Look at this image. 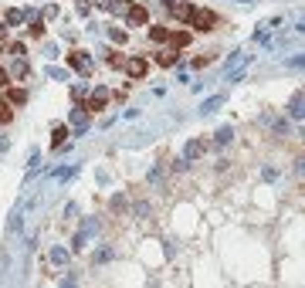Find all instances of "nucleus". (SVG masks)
<instances>
[{
  "label": "nucleus",
  "mask_w": 305,
  "mask_h": 288,
  "mask_svg": "<svg viewBox=\"0 0 305 288\" xmlns=\"http://www.w3.org/2000/svg\"><path fill=\"white\" fill-rule=\"evenodd\" d=\"M187 20H190L197 31H210V27L217 24V17H214L210 10H200V7H190V17H187Z\"/></svg>",
  "instance_id": "f257e3e1"
},
{
  "label": "nucleus",
  "mask_w": 305,
  "mask_h": 288,
  "mask_svg": "<svg viewBox=\"0 0 305 288\" xmlns=\"http://www.w3.org/2000/svg\"><path fill=\"white\" fill-rule=\"evenodd\" d=\"M105 102H109V88H92V95H88V102H85V109H88V115H95L105 109Z\"/></svg>",
  "instance_id": "f03ea898"
},
{
  "label": "nucleus",
  "mask_w": 305,
  "mask_h": 288,
  "mask_svg": "<svg viewBox=\"0 0 305 288\" xmlns=\"http://www.w3.org/2000/svg\"><path fill=\"white\" fill-rule=\"evenodd\" d=\"M68 65L75 68L78 75H92V58L85 55V51H72V55H68Z\"/></svg>",
  "instance_id": "7ed1b4c3"
},
{
  "label": "nucleus",
  "mask_w": 305,
  "mask_h": 288,
  "mask_svg": "<svg viewBox=\"0 0 305 288\" xmlns=\"http://www.w3.org/2000/svg\"><path fill=\"white\" fill-rule=\"evenodd\" d=\"M122 68H126L129 78H143L150 65H146V58H122Z\"/></svg>",
  "instance_id": "20e7f679"
},
{
  "label": "nucleus",
  "mask_w": 305,
  "mask_h": 288,
  "mask_svg": "<svg viewBox=\"0 0 305 288\" xmlns=\"http://www.w3.org/2000/svg\"><path fill=\"white\" fill-rule=\"evenodd\" d=\"M88 122H92L88 109H85V105H75V109H72V126H75L78 133H85V129H88Z\"/></svg>",
  "instance_id": "39448f33"
},
{
  "label": "nucleus",
  "mask_w": 305,
  "mask_h": 288,
  "mask_svg": "<svg viewBox=\"0 0 305 288\" xmlns=\"http://www.w3.org/2000/svg\"><path fill=\"white\" fill-rule=\"evenodd\" d=\"M146 17H150V10H146L143 3H129V10H126V20H129L133 27H139V24H146Z\"/></svg>",
  "instance_id": "423d86ee"
},
{
  "label": "nucleus",
  "mask_w": 305,
  "mask_h": 288,
  "mask_svg": "<svg viewBox=\"0 0 305 288\" xmlns=\"http://www.w3.org/2000/svg\"><path fill=\"white\" fill-rule=\"evenodd\" d=\"M204 149H207V146H204L200 139H190V143L183 146V159H187V163H190V159H200V156H204Z\"/></svg>",
  "instance_id": "0eeeda50"
},
{
  "label": "nucleus",
  "mask_w": 305,
  "mask_h": 288,
  "mask_svg": "<svg viewBox=\"0 0 305 288\" xmlns=\"http://www.w3.org/2000/svg\"><path fill=\"white\" fill-rule=\"evenodd\" d=\"M224 102H228V98H224V95H210L207 102L200 105V115H214V112H217V109H221V105H224Z\"/></svg>",
  "instance_id": "6e6552de"
},
{
  "label": "nucleus",
  "mask_w": 305,
  "mask_h": 288,
  "mask_svg": "<svg viewBox=\"0 0 305 288\" xmlns=\"http://www.w3.org/2000/svg\"><path fill=\"white\" fill-rule=\"evenodd\" d=\"M166 10H170L176 20H187V17H190V3H173V0H166Z\"/></svg>",
  "instance_id": "1a4fd4ad"
},
{
  "label": "nucleus",
  "mask_w": 305,
  "mask_h": 288,
  "mask_svg": "<svg viewBox=\"0 0 305 288\" xmlns=\"http://www.w3.org/2000/svg\"><path fill=\"white\" fill-rule=\"evenodd\" d=\"M288 112H292V119H302V92H295V95L288 98Z\"/></svg>",
  "instance_id": "9d476101"
},
{
  "label": "nucleus",
  "mask_w": 305,
  "mask_h": 288,
  "mask_svg": "<svg viewBox=\"0 0 305 288\" xmlns=\"http://www.w3.org/2000/svg\"><path fill=\"white\" fill-rule=\"evenodd\" d=\"M65 139H68V129H65V126H55V133H51V149H61Z\"/></svg>",
  "instance_id": "9b49d317"
},
{
  "label": "nucleus",
  "mask_w": 305,
  "mask_h": 288,
  "mask_svg": "<svg viewBox=\"0 0 305 288\" xmlns=\"http://www.w3.org/2000/svg\"><path fill=\"white\" fill-rule=\"evenodd\" d=\"M230 139H234V133H230V126H221V129L214 133V143H217V146H228Z\"/></svg>",
  "instance_id": "f8f14e48"
},
{
  "label": "nucleus",
  "mask_w": 305,
  "mask_h": 288,
  "mask_svg": "<svg viewBox=\"0 0 305 288\" xmlns=\"http://www.w3.org/2000/svg\"><path fill=\"white\" fill-rule=\"evenodd\" d=\"M27 34H31V38H41V34H44V20H41V17H31V27H27Z\"/></svg>",
  "instance_id": "ddd939ff"
},
{
  "label": "nucleus",
  "mask_w": 305,
  "mask_h": 288,
  "mask_svg": "<svg viewBox=\"0 0 305 288\" xmlns=\"http://www.w3.org/2000/svg\"><path fill=\"white\" fill-rule=\"evenodd\" d=\"M156 61H159L163 68H170L173 61H176V48H173V51H159V55H156Z\"/></svg>",
  "instance_id": "4468645a"
},
{
  "label": "nucleus",
  "mask_w": 305,
  "mask_h": 288,
  "mask_svg": "<svg viewBox=\"0 0 305 288\" xmlns=\"http://www.w3.org/2000/svg\"><path fill=\"white\" fill-rule=\"evenodd\" d=\"M170 44L173 48H187V44H190V34H170Z\"/></svg>",
  "instance_id": "2eb2a0df"
},
{
  "label": "nucleus",
  "mask_w": 305,
  "mask_h": 288,
  "mask_svg": "<svg viewBox=\"0 0 305 288\" xmlns=\"http://www.w3.org/2000/svg\"><path fill=\"white\" fill-rule=\"evenodd\" d=\"M51 261H55V265H65V261H68V251L65 248H51Z\"/></svg>",
  "instance_id": "dca6fc26"
},
{
  "label": "nucleus",
  "mask_w": 305,
  "mask_h": 288,
  "mask_svg": "<svg viewBox=\"0 0 305 288\" xmlns=\"http://www.w3.org/2000/svg\"><path fill=\"white\" fill-rule=\"evenodd\" d=\"M150 38H152V41H170V31H166V27H152Z\"/></svg>",
  "instance_id": "f3484780"
},
{
  "label": "nucleus",
  "mask_w": 305,
  "mask_h": 288,
  "mask_svg": "<svg viewBox=\"0 0 305 288\" xmlns=\"http://www.w3.org/2000/svg\"><path fill=\"white\" fill-rule=\"evenodd\" d=\"M20 20H24V10H7V27H14Z\"/></svg>",
  "instance_id": "a211bd4d"
},
{
  "label": "nucleus",
  "mask_w": 305,
  "mask_h": 288,
  "mask_svg": "<svg viewBox=\"0 0 305 288\" xmlns=\"http://www.w3.org/2000/svg\"><path fill=\"white\" fill-rule=\"evenodd\" d=\"M109 38H112L115 44H126V38H129V34H126V31H119V27H112V31H109Z\"/></svg>",
  "instance_id": "6ab92c4d"
},
{
  "label": "nucleus",
  "mask_w": 305,
  "mask_h": 288,
  "mask_svg": "<svg viewBox=\"0 0 305 288\" xmlns=\"http://www.w3.org/2000/svg\"><path fill=\"white\" fill-rule=\"evenodd\" d=\"M72 176H75V166H65V170L55 173V180H72Z\"/></svg>",
  "instance_id": "aec40b11"
},
{
  "label": "nucleus",
  "mask_w": 305,
  "mask_h": 288,
  "mask_svg": "<svg viewBox=\"0 0 305 288\" xmlns=\"http://www.w3.org/2000/svg\"><path fill=\"white\" fill-rule=\"evenodd\" d=\"M14 75H17V78H24V75H27V61H20V58L14 61Z\"/></svg>",
  "instance_id": "412c9836"
},
{
  "label": "nucleus",
  "mask_w": 305,
  "mask_h": 288,
  "mask_svg": "<svg viewBox=\"0 0 305 288\" xmlns=\"http://www.w3.org/2000/svg\"><path fill=\"white\" fill-rule=\"evenodd\" d=\"M48 78H55V81H65V68H48Z\"/></svg>",
  "instance_id": "4be33fe9"
},
{
  "label": "nucleus",
  "mask_w": 305,
  "mask_h": 288,
  "mask_svg": "<svg viewBox=\"0 0 305 288\" xmlns=\"http://www.w3.org/2000/svg\"><path fill=\"white\" fill-rule=\"evenodd\" d=\"M95 7H102V10H115V0H95Z\"/></svg>",
  "instance_id": "5701e85b"
},
{
  "label": "nucleus",
  "mask_w": 305,
  "mask_h": 288,
  "mask_svg": "<svg viewBox=\"0 0 305 288\" xmlns=\"http://www.w3.org/2000/svg\"><path fill=\"white\" fill-rule=\"evenodd\" d=\"M7 85H10V72H3V68H0V88H7Z\"/></svg>",
  "instance_id": "b1692460"
},
{
  "label": "nucleus",
  "mask_w": 305,
  "mask_h": 288,
  "mask_svg": "<svg viewBox=\"0 0 305 288\" xmlns=\"http://www.w3.org/2000/svg\"><path fill=\"white\" fill-rule=\"evenodd\" d=\"M10 115H14V112H10L7 105H0V122H10Z\"/></svg>",
  "instance_id": "393cba45"
},
{
  "label": "nucleus",
  "mask_w": 305,
  "mask_h": 288,
  "mask_svg": "<svg viewBox=\"0 0 305 288\" xmlns=\"http://www.w3.org/2000/svg\"><path fill=\"white\" fill-rule=\"evenodd\" d=\"M7 38V24H0V41Z\"/></svg>",
  "instance_id": "a878e982"
},
{
  "label": "nucleus",
  "mask_w": 305,
  "mask_h": 288,
  "mask_svg": "<svg viewBox=\"0 0 305 288\" xmlns=\"http://www.w3.org/2000/svg\"><path fill=\"white\" fill-rule=\"evenodd\" d=\"M237 3H254V0H237Z\"/></svg>",
  "instance_id": "bb28decb"
}]
</instances>
